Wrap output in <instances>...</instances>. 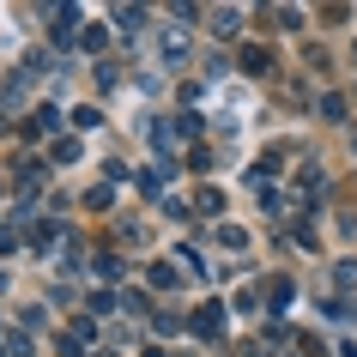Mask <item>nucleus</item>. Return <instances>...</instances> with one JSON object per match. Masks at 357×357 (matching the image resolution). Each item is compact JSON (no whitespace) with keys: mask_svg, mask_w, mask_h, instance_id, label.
I'll return each instance as SVG.
<instances>
[{"mask_svg":"<svg viewBox=\"0 0 357 357\" xmlns=\"http://www.w3.org/2000/svg\"><path fill=\"white\" fill-rule=\"evenodd\" d=\"M97 121H103V115H97V109H73V128H79V133H91Z\"/></svg>","mask_w":357,"mask_h":357,"instance_id":"obj_8","label":"nucleus"},{"mask_svg":"<svg viewBox=\"0 0 357 357\" xmlns=\"http://www.w3.org/2000/svg\"><path fill=\"white\" fill-rule=\"evenodd\" d=\"M218 315H225V309H218V303H206V309H200V321H194V327H200V333H218Z\"/></svg>","mask_w":357,"mask_h":357,"instance_id":"obj_5","label":"nucleus"},{"mask_svg":"<svg viewBox=\"0 0 357 357\" xmlns=\"http://www.w3.org/2000/svg\"><path fill=\"white\" fill-rule=\"evenodd\" d=\"M321 115H327V121H345V97L327 91V97H321Z\"/></svg>","mask_w":357,"mask_h":357,"instance_id":"obj_6","label":"nucleus"},{"mask_svg":"<svg viewBox=\"0 0 357 357\" xmlns=\"http://www.w3.org/2000/svg\"><path fill=\"white\" fill-rule=\"evenodd\" d=\"M43 182H49V164H37V158H24V164H19V188L31 194V188H43Z\"/></svg>","mask_w":357,"mask_h":357,"instance_id":"obj_1","label":"nucleus"},{"mask_svg":"<svg viewBox=\"0 0 357 357\" xmlns=\"http://www.w3.org/2000/svg\"><path fill=\"white\" fill-rule=\"evenodd\" d=\"M236 24H243V13H236V6H225V13H212V31H218V37H236Z\"/></svg>","mask_w":357,"mask_h":357,"instance_id":"obj_3","label":"nucleus"},{"mask_svg":"<svg viewBox=\"0 0 357 357\" xmlns=\"http://www.w3.org/2000/svg\"><path fill=\"white\" fill-rule=\"evenodd\" d=\"M61 128V109L55 103H37V109H31V133H55Z\"/></svg>","mask_w":357,"mask_h":357,"instance_id":"obj_2","label":"nucleus"},{"mask_svg":"<svg viewBox=\"0 0 357 357\" xmlns=\"http://www.w3.org/2000/svg\"><path fill=\"white\" fill-rule=\"evenodd\" d=\"M266 61H273L266 49H243V67H248V73H266Z\"/></svg>","mask_w":357,"mask_h":357,"instance_id":"obj_7","label":"nucleus"},{"mask_svg":"<svg viewBox=\"0 0 357 357\" xmlns=\"http://www.w3.org/2000/svg\"><path fill=\"white\" fill-rule=\"evenodd\" d=\"M115 24H121V31H146V13H139V6H121V13H115Z\"/></svg>","mask_w":357,"mask_h":357,"instance_id":"obj_4","label":"nucleus"}]
</instances>
